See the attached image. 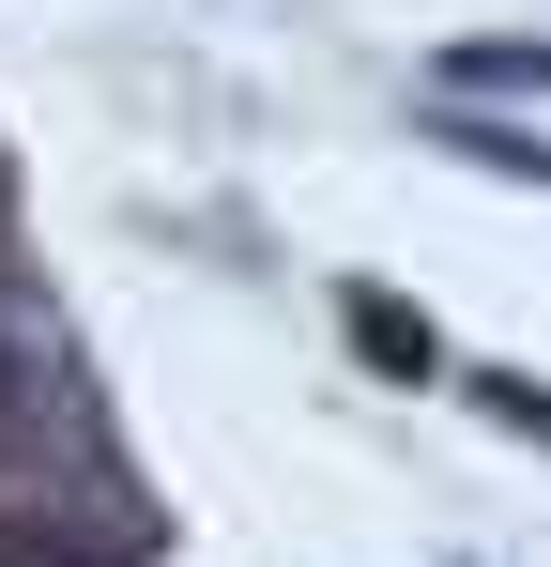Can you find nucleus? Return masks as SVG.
<instances>
[{"label": "nucleus", "mask_w": 551, "mask_h": 567, "mask_svg": "<svg viewBox=\"0 0 551 567\" xmlns=\"http://www.w3.org/2000/svg\"><path fill=\"white\" fill-rule=\"evenodd\" d=\"M353 353H367L383 383H429V369H445V338H429L398 291H353Z\"/></svg>", "instance_id": "1"}, {"label": "nucleus", "mask_w": 551, "mask_h": 567, "mask_svg": "<svg viewBox=\"0 0 551 567\" xmlns=\"http://www.w3.org/2000/svg\"><path fill=\"white\" fill-rule=\"evenodd\" d=\"M445 154H475V169H506V185H551V138H521V123H475L459 93H445Z\"/></svg>", "instance_id": "2"}, {"label": "nucleus", "mask_w": 551, "mask_h": 567, "mask_svg": "<svg viewBox=\"0 0 551 567\" xmlns=\"http://www.w3.org/2000/svg\"><path fill=\"white\" fill-rule=\"evenodd\" d=\"M445 93H551V47H445Z\"/></svg>", "instance_id": "3"}, {"label": "nucleus", "mask_w": 551, "mask_h": 567, "mask_svg": "<svg viewBox=\"0 0 551 567\" xmlns=\"http://www.w3.org/2000/svg\"><path fill=\"white\" fill-rule=\"evenodd\" d=\"M475 399H490L506 430H537V445H551V383H521V369H490V383H475Z\"/></svg>", "instance_id": "4"}]
</instances>
